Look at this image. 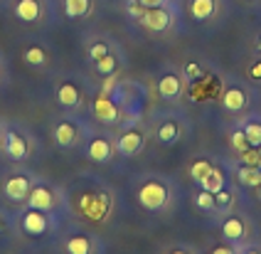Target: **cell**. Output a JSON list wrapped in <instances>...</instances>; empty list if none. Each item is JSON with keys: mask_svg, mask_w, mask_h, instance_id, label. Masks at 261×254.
I'll use <instances>...</instances> for the list:
<instances>
[{"mask_svg": "<svg viewBox=\"0 0 261 254\" xmlns=\"http://www.w3.org/2000/svg\"><path fill=\"white\" fill-rule=\"evenodd\" d=\"M89 156H91V161H96V163L109 161V156H111V143H109L106 138H94V141L89 143Z\"/></svg>", "mask_w": 261, "mask_h": 254, "instance_id": "13", "label": "cell"}, {"mask_svg": "<svg viewBox=\"0 0 261 254\" xmlns=\"http://www.w3.org/2000/svg\"><path fill=\"white\" fill-rule=\"evenodd\" d=\"M67 249H69L72 254H89L91 244H89V239H87V237H74V239H69Z\"/></svg>", "mask_w": 261, "mask_h": 254, "instance_id": "24", "label": "cell"}, {"mask_svg": "<svg viewBox=\"0 0 261 254\" xmlns=\"http://www.w3.org/2000/svg\"><path fill=\"white\" fill-rule=\"evenodd\" d=\"M232 143H234V148L237 150H244L249 148V141H247V136H244V131H239V134H234V138H232Z\"/></svg>", "mask_w": 261, "mask_h": 254, "instance_id": "32", "label": "cell"}, {"mask_svg": "<svg viewBox=\"0 0 261 254\" xmlns=\"http://www.w3.org/2000/svg\"><path fill=\"white\" fill-rule=\"evenodd\" d=\"M256 188H259V200H261V183H259V185H256Z\"/></svg>", "mask_w": 261, "mask_h": 254, "instance_id": "37", "label": "cell"}, {"mask_svg": "<svg viewBox=\"0 0 261 254\" xmlns=\"http://www.w3.org/2000/svg\"><path fill=\"white\" fill-rule=\"evenodd\" d=\"M190 13H192L195 20H207V17L215 13V0H192Z\"/></svg>", "mask_w": 261, "mask_h": 254, "instance_id": "15", "label": "cell"}, {"mask_svg": "<svg viewBox=\"0 0 261 254\" xmlns=\"http://www.w3.org/2000/svg\"><path fill=\"white\" fill-rule=\"evenodd\" d=\"M215 205H219V208H229V205H232V195L227 193L224 188L217 190V193H215Z\"/></svg>", "mask_w": 261, "mask_h": 254, "instance_id": "30", "label": "cell"}, {"mask_svg": "<svg viewBox=\"0 0 261 254\" xmlns=\"http://www.w3.org/2000/svg\"><path fill=\"white\" fill-rule=\"evenodd\" d=\"M67 17H84L89 13V0H64Z\"/></svg>", "mask_w": 261, "mask_h": 254, "instance_id": "18", "label": "cell"}, {"mask_svg": "<svg viewBox=\"0 0 261 254\" xmlns=\"http://www.w3.org/2000/svg\"><path fill=\"white\" fill-rule=\"evenodd\" d=\"M237 178H239V183H242V185H247V188H256V185L261 183V168L244 163L242 168H239Z\"/></svg>", "mask_w": 261, "mask_h": 254, "instance_id": "14", "label": "cell"}, {"mask_svg": "<svg viewBox=\"0 0 261 254\" xmlns=\"http://www.w3.org/2000/svg\"><path fill=\"white\" fill-rule=\"evenodd\" d=\"M222 232H224L227 239H239L244 235V222H242L239 217H229L227 222L222 224Z\"/></svg>", "mask_w": 261, "mask_h": 254, "instance_id": "19", "label": "cell"}, {"mask_svg": "<svg viewBox=\"0 0 261 254\" xmlns=\"http://www.w3.org/2000/svg\"><path fill=\"white\" fill-rule=\"evenodd\" d=\"M57 99H59V104L62 106H76L79 104V91H76V87L74 84H62L57 91Z\"/></svg>", "mask_w": 261, "mask_h": 254, "instance_id": "16", "label": "cell"}, {"mask_svg": "<svg viewBox=\"0 0 261 254\" xmlns=\"http://www.w3.org/2000/svg\"><path fill=\"white\" fill-rule=\"evenodd\" d=\"M141 22H143L148 30L153 32H163L168 25H170V13L168 10H163V8H145L143 17H141Z\"/></svg>", "mask_w": 261, "mask_h": 254, "instance_id": "3", "label": "cell"}, {"mask_svg": "<svg viewBox=\"0 0 261 254\" xmlns=\"http://www.w3.org/2000/svg\"><path fill=\"white\" fill-rule=\"evenodd\" d=\"M5 195L15 200V202H20V200H28L30 195V180L25 175H15L5 183Z\"/></svg>", "mask_w": 261, "mask_h": 254, "instance_id": "4", "label": "cell"}, {"mask_svg": "<svg viewBox=\"0 0 261 254\" xmlns=\"http://www.w3.org/2000/svg\"><path fill=\"white\" fill-rule=\"evenodd\" d=\"M22 227H25V232L28 235H42L44 230H47V217L42 215V210H35L30 208V212L22 217Z\"/></svg>", "mask_w": 261, "mask_h": 254, "instance_id": "5", "label": "cell"}, {"mask_svg": "<svg viewBox=\"0 0 261 254\" xmlns=\"http://www.w3.org/2000/svg\"><path fill=\"white\" fill-rule=\"evenodd\" d=\"M141 143H143V136L138 134V131H126V134L118 138V150L123 156H133V153H138Z\"/></svg>", "mask_w": 261, "mask_h": 254, "instance_id": "10", "label": "cell"}, {"mask_svg": "<svg viewBox=\"0 0 261 254\" xmlns=\"http://www.w3.org/2000/svg\"><path fill=\"white\" fill-rule=\"evenodd\" d=\"M96 69H99V74H114V69H116V60L111 57V55H106L101 60L96 62Z\"/></svg>", "mask_w": 261, "mask_h": 254, "instance_id": "25", "label": "cell"}, {"mask_svg": "<svg viewBox=\"0 0 261 254\" xmlns=\"http://www.w3.org/2000/svg\"><path fill=\"white\" fill-rule=\"evenodd\" d=\"M141 3H143L145 8H158V5H163L165 0H141Z\"/></svg>", "mask_w": 261, "mask_h": 254, "instance_id": "35", "label": "cell"}, {"mask_svg": "<svg viewBox=\"0 0 261 254\" xmlns=\"http://www.w3.org/2000/svg\"><path fill=\"white\" fill-rule=\"evenodd\" d=\"M5 150H8V156H10L13 161H22V158L28 156V143L22 141V136L8 134V138H5Z\"/></svg>", "mask_w": 261, "mask_h": 254, "instance_id": "9", "label": "cell"}, {"mask_svg": "<svg viewBox=\"0 0 261 254\" xmlns=\"http://www.w3.org/2000/svg\"><path fill=\"white\" fill-rule=\"evenodd\" d=\"M165 200H168V190H165V185L158 183V180L145 183L143 188L138 190V202H141L145 210H160L165 205Z\"/></svg>", "mask_w": 261, "mask_h": 254, "instance_id": "1", "label": "cell"}, {"mask_svg": "<svg viewBox=\"0 0 261 254\" xmlns=\"http://www.w3.org/2000/svg\"><path fill=\"white\" fill-rule=\"evenodd\" d=\"M15 13H17L20 20L32 22V20H37V17H40V5H37V0H17Z\"/></svg>", "mask_w": 261, "mask_h": 254, "instance_id": "11", "label": "cell"}, {"mask_svg": "<svg viewBox=\"0 0 261 254\" xmlns=\"http://www.w3.org/2000/svg\"><path fill=\"white\" fill-rule=\"evenodd\" d=\"M215 254H232V249H229V247H217Z\"/></svg>", "mask_w": 261, "mask_h": 254, "instance_id": "36", "label": "cell"}, {"mask_svg": "<svg viewBox=\"0 0 261 254\" xmlns=\"http://www.w3.org/2000/svg\"><path fill=\"white\" fill-rule=\"evenodd\" d=\"M222 104L224 109H229V111H242L244 104H247V96H244V91L232 87V89L224 91V96H222Z\"/></svg>", "mask_w": 261, "mask_h": 254, "instance_id": "12", "label": "cell"}, {"mask_svg": "<svg viewBox=\"0 0 261 254\" xmlns=\"http://www.w3.org/2000/svg\"><path fill=\"white\" fill-rule=\"evenodd\" d=\"M158 138L163 143H175L177 141V126H175L173 121H165L158 129Z\"/></svg>", "mask_w": 261, "mask_h": 254, "instance_id": "22", "label": "cell"}, {"mask_svg": "<svg viewBox=\"0 0 261 254\" xmlns=\"http://www.w3.org/2000/svg\"><path fill=\"white\" fill-rule=\"evenodd\" d=\"M109 55V47L103 45V42H96V45H91V49H89V57L94 62H99L101 57H106Z\"/></svg>", "mask_w": 261, "mask_h": 254, "instance_id": "29", "label": "cell"}, {"mask_svg": "<svg viewBox=\"0 0 261 254\" xmlns=\"http://www.w3.org/2000/svg\"><path fill=\"white\" fill-rule=\"evenodd\" d=\"M94 114L99 116L101 121H106V123H114V121L118 119V109L116 104L106 96V94H101V96H96V101H94Z\"/></svg>", "mask_w": 261, "mask_h": 254, "instance_id": "6", "label": "cell"}, {"mask_svg": "<svg viewBox=\"0 0 261 254\" xmlns=\"http://www.w3.org/2000/svg\"><path fill=\"white\" fill-rule=\"evenodd\" d=\"M185 74H188L190 79H197V77H200V67H197V64H188V67H185Z\"/></svg>", "mask_w": 261, "mask_h": 254, "instance_id": "34", "label": "cell"}, {"mask_svg": "<svg viewBox=\"0 0 261 254\" xmlns=\"http://www.w3.org/2000/svg\"><path fill=\"white\" fill-rule=\"evenodd\" d=\"M249 77H251V79H256V82H261V60L254 62V64L249 67Z\"/></svg>", "mask_w": 261, "mask_h": 254, "instance_id": "33", "label": "cell"}, {"mask_svg": "<svg viewBox=\"0 0 261 254\" xmlns=\"http://www.w3.org/2000/svg\"><path fill=\"white\" fill-rule=\"evenodd\" d=\"M180 91H182V82L177 74H165L158 82V94L163 99H175L180 96Z\"/></svg>", "mask_w": 261, "mask_h": 254, "instance_id": "8", "label": "cell"}, {"mask_svg": "<svg viewBox=\"0 0 261 254\" xmlns=\"http://www.w3.org/2000/svg\"><path fill=\"white\" fill-rule=\"evenodd\" d=\"M210 170H212V165L207 163V161H195L192 168H190V175L197 180V183H202V180L210 175Z\"/></svg>", "mask_w": 261, "mask_h": 254, "instance_id": "23", "label": "cell"}, {"mask_svg": "<svg viewBox=\"0 0 261 254\" xmlns=\"http://www.w3.org/2000/svg\"><path fill=\"white\" fill-rule=\"evenodd\" d=\"M204 190H210V193H217V190H222L224 188V175H222V170H217V168H212L210 170V175L200 183Z\"/></svg>", "mask_w": 261, "mask_h": 254, "instance_id": "17", "label": "cell"}, {"mask_svg": "<svg viewBox=\"0 0 261 254\" xmlns=\"http://www.w3.org/2000/svg\"><path fill=\"white\" fill-rule=\"evenodd\" d=\"M244 163H247V165H256V168H261V153L256 150V146H249V148L244 150Z\"/></svg>", "mask_w": 261, "mask_h": 254, "instance_id": "27", "label": "cell"}, {"mask_svg": "<svg viewBox=\"0 0 261 254\" xmlns=\"http://www.w3.org/2000/svg\"><path fill=\"white\" fill-rule=\"evenodd\" d=\"M55 136H57L59 146H72L74 138H76V131H74L72 123H59L57 131H55Z\"/></svg>", "mask_w": 261, "mask_h": 254, "instance_id": "20", "label": "cell"}, {"mask_svg": "<svg viewBox=\"0 0 261 254\" xmlns=\"http://www.w3.org/2000/svg\"><path fill=\"white\" fill-rule=\"evenodd\" d=\"M25 60H28L30 64H42L44 62V49L42 47H30L28 52H25Z\"/></svg>", "mask_w": 261, "mask_h": 254, "instance_id": "26", "label": "cell"}, {"mask_svg": "<svg viewBox=\"0 0 261 254\" xmlns=\"http://www.w3.org/2000/svg\"><path fill=\"white\" fill-rule=\"evenodd\" d=\"M259 49H261V40H259Z\"/></svg>", "mask_w": 261, "mask_h": 254, "instance_id": "38", "label": "cell"}, {"mask_svg": "<svg viewBox=\"0 0 261 254\" xmlns=\"http://www.w3.org/2000/svg\"><path fill=\"white\" fill-rule=\"evenodd\" d=\"M79 205L89 220H101L109 210V200H106V195H84Z\"/></svg>", "mask_w": 261, "mask_h": 254, "instance_id": "2", "label": "cell"}, {"mask_svg": "<svg viewBox=\"0 0 261 254\" xmlns=\"http://www.w3.org/2000/svg\"><path fill=\"white\" fill-rule=\"evenodd\" d=\"M244 136H247L249 146H256V148H259V146H261V123H256V121H249L247 126H244Z\"/></svg>", "mask_w": 261, "mask_h": 254, "instance_id": "21", "label": "cell"}, {"mask_svg": "<svg viewBox=\"0 0 261 254\" xmlns=\"http://www.w3.org/2000/svg\"><path fill=\"white\" fill-rule=\"evenodd\" d=\"M197 208H202V210H212V208H215V193L202 190V193L197 195Z\"/></svg>", "mask_w": 261, "mask_h": 254, "instance_id": "28", "label": "cell"}, {"mask_svg": "<svg viewBox=\"0 0 261 254\" xmlns=\"http://www.w3.org/2000/svg\"><path fill=\"white\" fill-rule=\"evenodd\" d=\"M28 202H30V208H35V210H52V202H55V197H52V193L47 190V188H32L28 195Z\"/></svg>", "mask_w": 261, "mask_h": 254, "instance_id": "7", "label": "cell"}, {"mask_svg": "<svg viewBox=\"0 0 261 254\" xmlns=\"http://www.w3.org/2000/svg\"><path fill=\"white\" fill-rule=\"evenodd\" d=\"M145 13V5L141 3V0H133V3H128V15H133L136 20H141Z\"/></svg>", "mask_w": 261, "mask_h": 254, "instance_id": "31", "label": "cell"}]
</instances>
